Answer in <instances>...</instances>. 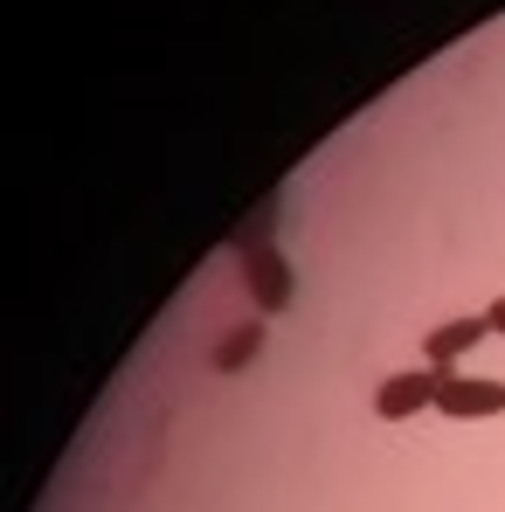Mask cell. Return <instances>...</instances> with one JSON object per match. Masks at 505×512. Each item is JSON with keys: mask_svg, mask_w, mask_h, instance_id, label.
Instances as JSON below:
<instances>
[{"mask_svg": "<svg viewBox=\"0 0 505 512\" xmlns=\"http://www.w3.org/2000/svg\"><path fill=\"white\" fill-rule=\"evenodd\" d=\"M436 409H443L450 423H485V416H505V381L436 367Z\"/></svg>", "mask_w": 505, "mask_h": 512, "instance_id": "6da1fadb", "label": "cell"}, {"mask_svg": "<svg viewBox=\"0 0 505 512\" xmlns=\"http://www.w3.org/2000/svg\"><path fill=\"white\" fill-rule=\"evenodd\" d=\"M243 284H250V298H256L263 319L291 312V298H298L291 263H284V250H270V243H250V250H243Z\"/></svg>", "mask_w": 505, "mask_h": 512, "instance_id": "7a4b0ae2", "label": "cell"}, {"mask_svg": "<svg viewBox=\"0 0 505 512\" xmlns=\"http://www.w3.org/2000/svg\"><path fill=\"white\" fill-rule=\"evenodd\" d=\"M422 409H436V367H402L374 388V416L381 423H409Z\"/></svg>", "mask_w": 505, "mask_h": 512, "instance_id": "3957f363", "label": "cell"}, {"mask_svg": "<svg viewBox=\"0 0 505 512\" xmlns=\"http://www.w3.org/2000/svg\"><path fill=\"white\" fill-rule=\"evenodd\" d=\"M492 326H485V312L478 319H450V326H429V340H422V367H457L471 346L485 340Z\"/></svg>", "mask_w": 505, "mask_h": 512, "instance_id": "277c9868", "label": "cell"}, {"mask_svg": "<svg viewBox=\"0 0 505 512\" xmlns=\"http://www.w3.org/2000/svg\"><path fill=\"white\" fill-rule=\"evenodd\" d=\"M256 340H263V333H243V340H229L222 353H215V367H236V360H250V353H256Z\"/></svg>", "mask_w": 505, "mask_h": 512, "instance_id": "5b68a950", "label": "cell"}, {"mask_svg": "<svg viewBox=\"0 0 505 512\" xmlns=\"http://www.w3.org/2000/svg\"><path fill=\"white\" fill-rule=\"evenodd\" d=\"M485 326H492V333H505V298H492V305H485Z\"/></svg>", "mask_w": 505, "mask_h": 512, "instance_id": "8992f818", "label": "cell"}]
</instances>
